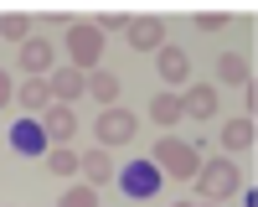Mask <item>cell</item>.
<instances>
[{
  "label": "cell",
  "mask_w": 258,
  "mask_h": 207,
  "mask_svg": "<svg viewBox=\"0 0 258 207\" xmlns=\"http://www.w3.org/2000/svg\"><path fill=\"white\" fill-rule=\"evenodd\" d=\"M197 197L202 202H222V197H232L238 192V166H232L227 156H217V161H207V166H197Z\"/></svg>",
  "instance_id": "6da1fadb"
},
{
  "label": "cell",
  "mask_w": 258,
  "mask_h": 207,
  "mask_svg": "<svg viewBox=\"0 0 258 207\" xmlns=\"http://www.w3.org/2000/svg\"><path fill=\"white\" fill-rule=\"evenodd\" d=\"M150 161L160 166V176H176V181H191V176H197V166H202L197 145L170 140V135H160V145H155V156H150Z\"/></svg>",
  "instance_id": "7a4b0ae2"
},
{
  "label": "cell",
  "mask_w": 258,
  "mask_h": 207,
  "mask_svg": "<svg viewBox=\"0 0 258 207\" xmlns=\"http://www.w3.org/2000/svg\"><path fill=\"white\" fill-rule=\"evenodd\" d=\"M160 166L155 161H129L124 171H119V186H124V197H135V202H150V197H160Z\"/></svg>",
  "instance_id": "3957f363"
},
{
  "label": "cell",
  "mask_w": 258,
  "mask_h": 207,
  "mask_svg": "<svg viewBox=\"0 0 258 207\" xmlns=\"http://www.w3.org/2000/svg\"><path fill=\"white\" fill-rule=\"evenodd\" d=\"M68 52H73V68L83 73V68H88V73H98V57H103V31L98 26H78V21H73V26H68Z\"/></svg>",
  "instance_id": "277c9868"
},
{
  "label": "cell",
  "mask_w": 258,
  "mask_h": 207,
  "mask_svg": "<svg viewBox=\"0 0 258 207\" xmlns=\"http://www.w3.org/2000/svg\"><path fill=\"white\" fill-rule=\"evenodd\" d=\"M11 150L26 156V161H41V156L52 150L47 130H41V119H21V124H11Z\"/></svg>",
  "instance_id": "5b68a950"
},
{
  "label": "cell",
  "mask_w": 258,
  "mask_h": 207,
  "mask_svg": "<svg viewBox=\"0 0 258 207\" xmlns=\"http://www.w3.org/2000/svg\"><path fill=\"white\" fill-rule=\"evenodd\" d=\"M135 114L129 109H103L98 114V145H124V140H135Z\"/></svg>",
  "instance_id": "8992f818"
},
{
  "label": "cell",
  "mask_w": 258,
  "mask_h": 207,
  "mask_svg": "<svg viewBox=\"0 0 258 207\" xmlns=\"http://www.w3.org/2000/svg\"><path fill=\"white\" fill-rule=\"evenodd\" d=\"M129 47L135 52H160L165 47V21L160 16H135L129 21Z\"/></svg>",
  "instance_id": "52a82bcc"
},
{
  "label": "cell",
  "mask_w": 258,
  "mask_h": 207,
  "mask_svg": "<svg viewBox=\"0 0 258 207\" xmlns=\"http://www.w3.org/2000/svg\"><path fill=\"white\" fill-rule=\"evenodd\" d=\"M41 130H47L52 145H68L78 135V114H73V104H52L47 114H41Z\"/></svg>",
  "instance_id": "ba28073f"
},
{
  "label": "cell",
  "mask_w": 258,
  "mask_h": 207,
  "mask_svg": "<svg viewBox=\"0 0 258 207\" xmlns=\"http://www.w3.org/2000/svg\"><path fill=\"white\" fill-rule=\"evenodd\" d=\"M52 62H57L52 41H41V36H26V41H21V68H26L31 78H47V73H52Z\"/></svg>",
  "instance_id": "9c48e42d"
},
{
  "label": "cell",
  "mask_w": 258,
  "mask_h": 207,
  "mask_svg": "<svg viewBox=\"0 0 258 207\" xmlns=\"http://www.w3.org/2000/svg\"><path fill=\"white\" fill-rule=\"evenodd\" d=\"M155 73H160V83H186V73H191V57L181 52V47H165L155 52Z\"/></svg>",
  "instance_id": "30bf717a"
},
{
  "label": "cell",
  "mask_w": 258,
  "mask_h": 207,
  "mask_svg": "<svg viewBox=\"0 0 258 207\" xmlns=\"http://www.w3.org/2000/svg\"><path fill=\"white\" fill-rule=\"evenodd\" d=\"M181 114H191V119H212V114H217V88H207V83H191L186 98H181Z\"/></svg>",
  "instance_id": "8fae6325"
},
{
  "label": "cell",
  "mask_w": 258,
  "mask_h": 207,
  "mask_svg": "<svg viewBox=\"0 0 258 207\" xmlns=\"http://www.w3.org/2000/svg\"><path fill=\"white\" fill-rule=\"evenodd\" d=\"M47 88H52V98H57V104H73L83 88H88V78H83L78 68H57V73L47 78Z\"/></svg>",
  "instance_id": "7c38bea8"
},
{
  "label": "cell",
  "mask_w": 258,
  "mask_h": 207,
  "mask_svg": "<svg viewBox=\"0 0 258 207\" xmlns=\"http://www.w3.org/2000/svg\"><path fill=\"white\" fill-rule=\"evenodd\" d=\"M16 98H21V109H26L31 119H36V114H47L52 104H57V98H52V88H47V83H41V78L21 83V88H16Z\"/></svg>",
  "instance_id": "4fadbf2b"
},
{
  "label": "cell",
  "mask_w": 258,
  "mask_h": 207,
  "mask_svg": "<svg viewBox=\"0 0 258 207\" xmlns=\"http://www.w3.org/2000/svg\"><path fill=\"white\" fill-rule=\"evenodd\" d=\"M78 171L88 176V186H103V181H114V161H109V150H88Z\"/></svg>",
  "instance_id": "5bb4252c"
},
{
  "label": "cell",
  "mask_w": 258,
  "mask_h": 207,
  "mask_svg": "<svg viewBox=\"0 0 258 207\" xmlns=\"http://www.w3.org/2000/svg\"><path fill=\"white\" fill-rule=\"evenodd\" d=\"M217 78L232 83V88H248V83H253V78H248V62H243L238 52H222V57H217Z\"/></svg>",
  "instance_id": "9a60e30c"
},
{
  "label": "cell",
  "mask_w": 258,
  "mask_h": 207,
  "mask_svg": "<svg viewBox=\"0 0 258 207\" xmlns=\"http://www.w3.org/2000/svg\"><path fill=\"white\" fill-rule=\"evenodd\" d=\"M88 93L103 104V109H114L119 104V78L114 73H88Z\"/></svg>",
  "instance_id": "2e32d148"
},
{
  "label": "cell",
  "mask_w": 258,
  "mask_h": 207,
  "mask_svg": "<svg viewBox=\"0 0 258 207\" xmlns=\"http://www.w3.org/2000/svg\"><path fill=\"white\" fill-rule=\"evenodd\" d=\"M150 119H155V124L186 119V114H181V98H176V93H155V98H150Z\"/></svg>",
  "instance_id": "e0dca14e"
},
{
  "label": "cell",
  "mask_w": 258,
  "mask_h": 207,
  "mask_svg": "<svg viewBox=\"0 0 258 207\" xmlns=\"http://www.w3.org/2000/svg\"><path fill=\"white\" fill-rule=\"evenodd\" d=\"M253 135H258V130H253V119L243 114V119H232L227 130H222V145H227V150H248V145H253Z\"/></svg>",
  "instance_id": "ac0fdd59"
},
{
  "label": "cell",
  "mask_w": 258,
  "mask_h": 207,
  "mask_svg": "<svg viewBox=\"0 0 258 207\" xmlns=\"http://www.w3.org/2000/svg\"><path fill=\"white\" fill-rule=\"evenodd\" d=\"M78 166H83V156H73L68 145H52L47 150V171H57V176H73Z\"/></svg>",
  "instance_id": "d6986e66"
},
{
  "label": "cell",
  "mask_w": 258,
  "mask_h": 207,
  "mask_svg": "<svg viewBox=\"0 0 258 207\" xmlns=\"http://www.w3.org/2000/svg\"><path fill=\"white\" fill-rule=\"evenodd\" d=\"M0 36H11V41H26V36H31V16H21V11L0 16Z\"/></svg>",
  "instance_id": "ffe728a7"
},
{
  "label": "cell",
  "mask_w": 258,
  "mask_h": 207,
  "mask_svg": "<svg viewBox=\"0 0 258 207\" xmlns=\"http://www.w3.org/2000/svg\"><path fill=\"white\" fill-rule=\"evenodd\" d=\"M57 207H98V192H93V186H68Z\"/></svg>",
  "instance_id": "44dd1931"
},
{
  "label": "cell",
  "mask_w": 258,
  "mask_h": 207,
  "mask_svg": "<svg viewBox=\"0 0 258 207\" xmlns=\"http://www.w3.org/2000/svg\"><path fill=\"white\" fill-rule=\"evenodd\" d=\"M98 31H129L124 11H103V16H98Z\"/></svg>",
  "instance_id": "7402d4cb"
},
{
  "label": "cell",
  "mask_w": 258,
  "mask_h": 207,
  "mask_svg": "<svg viewBox=\"0 0 258 207\" xmlns=\"http://www.w3.org/2000/svg\"><path fill=\"white\" fill-rule=\"evenodd\" d=\"M197 26H202V31H222V26H227V16H222V11H202V16H197Z\"/></svg>",
  "instance_id": "603a6c76"
},
{
  "label": "cell",
  "mask_w": 258,
  "mask_h": 207,
  "mask_svg": "<svg viewBox=\"0 0 258 207\" xmlns=\"http://www.w3.org/2000/svg\"><path fill=\"white\" fill-rule=\"evenodd\" d=\"M6 104H11V73L0 68V109H6Z\"/></svg>",
  "instance_id": "cb8c5ba5"
},
{
  "label": "cell",
  "mask_w": 258,
  "mask_h": 207,
  "mask_svg": "<svg viewBox=\"0 0 258 207\" xmlns=\"http://www.w3.org/2000/svg\"><path fill=\"white\" fill-rule=\"evenodd\" d=\"M176 207H191V202H176Z\"/></svg>",
  "instance_id": "d4e9b609"
},
{
  "label": "cell",
  "mask_w": 258,
  "mask_h": 207,
  "mask_svg": "<svg viewBox=\"0 0 258 207\" xmlns=\"http://www.w3.org/2000/svg\"><path fill=\"white\" fill-rule=\"evenodd\" d=\"M207 207H212V202H207Z\"/></svg>",
  "instance_id": "484cf974"
}]
</instances>
